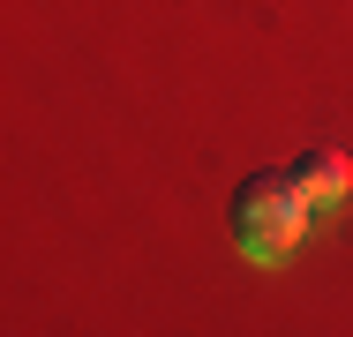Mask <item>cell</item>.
Here are the masks:
<instances>
[{"mask_svg": "<svg viewBox=\"0 0 353 337\" xmlns=\"http://www.w3.org/2000/svg\"><path fill=\"white\" fill-rule=\"evenodd\" d=\"M308 217H316V202L293 180V165H285V173H248V180L233 188V240H241L256 263H285V248H301Z\"/></svg>", "mask_w": 353, "mask_h": 337, "instance_id": "1", "label": "cell"}, {"mask_svg": "<svg viewBox=\"0 0 353 337\" xmlns=\"http://www.w3.org/2000/svg\"><path fill=\"white\" fill-rule=\"evenodd\" d=\"M293 180L308 188L316 210H346V195H353V157H346V150H301V157H293Z\"/></svg>", "mask_w": 353, "mask_h": 337, "instance_id": "2", "label": "cell"}]
</instances>
